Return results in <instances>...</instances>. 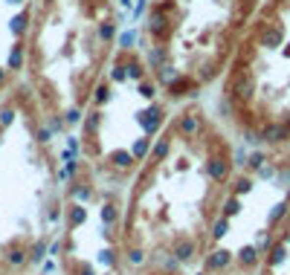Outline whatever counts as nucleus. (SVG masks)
<instances>
[{
	"label": "nucleus",
	"mask_w": 290,
	"mask_h": 275,
	"mask_svg": "<svg viewBox=\"0 0 290 275\" xmlns=\"http://www.w3.org/2000/svg\"><path fill=\"white\" fill-rule=\"evenodd\" d=\"M116 41L113 0H35L24 87L47 127L76 125L107 73Z\"/></svg>",
	"instance_id": "f257e3e1"
},
{
	"label": "nucleus",
	"mask_w": 290,
	"mask_h": 275,
	"mask_svg": "<svg viewBox=\"0 0 290 275\" xmlns=\"http://www.w3.org/2000/svg\"><path fill=\"white\" fill-rule=\"evenodd\" d=\"M261 0H148L136 50L168 104L218 81Z\"/></svg>",
	"instance_id": "f03ea898"
}]
</instances>
